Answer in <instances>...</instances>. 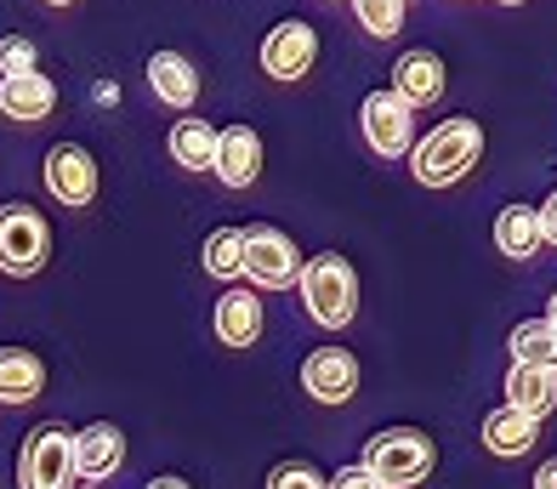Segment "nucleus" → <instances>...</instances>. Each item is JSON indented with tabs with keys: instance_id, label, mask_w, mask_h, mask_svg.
Returning <instances> with one entry per match:
<instances>
[{
	"instance_id": "1",
	"label": "nucleus",
	"mask_w": 557,
	"mask_h": 489,
	"mask_svg": "<svg viewBox=\"0 0 557 489\" xmlns=\"http://www.w3.org/2000/svg\"><path fill=\"white\" fill-rule=\"evenodd\" d=\"M478 154H484V125L455 114V120H438L433 132H426L410 154V171L421 188H455L461 176L478 166Z\"/></svg>"
},
{
	"instance_id": "2",
	"label": "nucleus",
	"mask_w": 557,
	"mask_h": 489,
	"mask_svg": "<svg viewBox=\"0 0 557 489\" xmlns=\"http://www.w3.org/2000/svg\"><path fill=\"white\" fill-rule=\"evenodd\" d=\"M296 291H301V302H308V319L324 325V330H347L352 319H359V273H352V262L336 256V250L308 256Z\"/></svg>"
},
{
	"instance_id": "3",
	"label": "nucleus",
	"mask_w": 557,
	"mask_h": 489,
	"mask_svg": "<svg viewBox=\"0 0 557 489\" xmlns=\"http://www.w3.org/2000/svg\"><path fill=\"white\" fill-rule=\"evenodd\" d=\"M433 461H438V450H433V439H426L421 427H387V432H375L370 450H364V467L387 489L426 484L433 478Z\"/></svg>"
},
{
	"instance_id": "4",
	"label": "nucleus",
	"mask_w": 557,
	"mask_h": 489,
	"mask_svg": "<svg viewBox=\"0 0 557 489\" xmlns=\"http://www.w3.org/2000/svg\"><path fill=\"white\" fill-rule=\"evenodd\" d=\"M52 262V222L35 205H0V273L35 279Z\"/></svg>"
},
{
	"instance_id": "5",
	"label": "nucleus",
	"mask_w": 557,
	"mask_h": 489,
	"mask_svg": "<svg viewBox=\"0 0 557 489\" xmlns=\"http://www.w3.org/2000/svg\"><path fill=\"white\" fill-rule=\"evenodd\" d=\"M74 432L58 421H40L17 455V489H74Z\"/></svg>"
},
{
	"instance_id": "6",
	"label": "nucleus",
	"mask_w": 557,
	"mask_h": 489,
	"mask_svg": "<svg viewBox=\"0 0 557 489\" xmlns=\"http://www.w3.org/2000/svg\"><path fill=\"white\" fill-rule=\"evenodd\" d=\"M245 279L257 291H285L301 279V250L290 234H278V228L257 222V228H245Z\"/></svg>"
},
{
	"instance_id": "7",
	"label": "nucleus",
	"mask_w": 557,
	"mask_h": 489,
	"mask_svg": "<svg viewBox=\"0 0 557 489\" xmlns=\"http://www.w3.org/2000/svg\"><path fill=\"white\" fill-rule=\"evenodd\" d=\"M359 125H364V143L382 154V160H398V154H410V143H416V109L398 91H370L364 109H359Z\"/></svg>"
},
{
	"instance_id": "8",
	"label": "nucleus",
	"mask_w": 557,
	"mask_h": 489,
	"mask_svg": "<svg viewBox=\"0 0 557 489\" xmlns=\"http://www.w3.org/2000/svg\"><path fill=\"white\" fill-rule=\"evenodd\" d=\"M40 176H46V188H52V199L69 205V211H86V205H97V160H91L81 143H58V148L40 160Z\"/></svg>"
},
{
	"instance_id": "9",
	"label": "nucleus",
	"mask_w": 557,
	"mask_h": 489,
	"mask_svg": "<svg viewBox=\"0 0 557 489\" xmlns=\"http://www.w3.org/2000/svg\"><path fill=\"white\" fill-rule=\"evenodd\" d=\"M313 58H319V35H313V23H301V17L273 23L268 40H262V69L273 81H301V74L313 69Z\"/></svg>"
},
{
	"instance_id": "10",
	"label": "nucleus",
	"mask_w": 557,
	"mask_h": 489,
	"mask_svg": "<svg viewBox=\"0 0 557 489\" xmlns=\"http://www.w3.org/2000/svg\"><path fill=\"white\" fill-rule=\"evenodd\" d=\"M301 388H308L319 404H347L352 393H359V358L342 353V347L308 353V365H301Z\"/></svg>"
},
{
	"instance_id": "11",
	"label": "nucleus",
	"mask_w": 557,
	"mask_h": 489,
	"mask_svg": "<svg viewBox=\"0 0 557 489\" xmlns=\"http://www.w3.org/2000/svg\"><path fill=\"white\" fill-rule=\"evenodd\" d=\"M120 461H125V432L114 421H91L74 432V473L86 484H103L109 473H120Z\"/></svg>"
},
{
	"instance_id": "12",
	"label": "nucleus",
	"mask_w": 557,
	"mask_h": 489,
	"mask_svg": "<svg viewBox=\"0 0 557 489\" xmlns=\"http://www.w3.org/2000/svg\"><path fill=\"white\" fill-rule=\"evenodd\" d=\"M449 74H444V58L438 51H404V58L393 63V91L410 102V109H433V102L444 97Z\"/></svg>"
},
{
	"instance_id": "13",
	"label": "nucleus",
	"mask_w": 557,
	"mask_h": 489,
	"mask_svg": "<svg viewBox=\"0 0 557 489\" xmlns=\"http://www.w3.org/2000/svg\"><path fill=\"white\" fill-rule=\"evenodd\" d=\"M58 109V86L46 74H0V114L17 120V125H35Z\"/></svg>"
},
{
	"instance_id": "14",
	"label": "nucleus",
	"mask_w": 557,
	"mask_h": 489,
	"mask_svg": "<svg viewBox=\"0 0 557 489\" xmlns=\"http://www.w3.org/2000/svg\"><path fill=\"white\" fill-rule=\"evenodd\" d=\"M211 325H216V337H222L227 347H250V342L262 337V296L245 291V285H227V291L216 296Z\"/></svg>"
},
{
	"instance_id": "15",
	"label": "nucleus",
	"mask_w": 557,
	"mask_h": 489,
	"mask_svg": "<svg viewBox=\"0 0 557 489\" xmlns=\"http://www.w3.org/2000/svg\"><path fill=\"white\" fill-rule=\"evenodd\" d=\"M216 176L227 188H250L262 176V137L250 125H227L216 137Z\"/></svg>"
},
{
	"instance_id": "16",
	"label": "nucleus",
	"mask_w": 557,
	"mask_h": 489,
	"mask_svg": "<svg viewBox=\"0 0 557 489\" xmlns=\"http://www.w3.org/2000/svg\"><path fill=\"white\" fill-rule=\"evenodd\" d=\"M506 409H518V416H529V421H546L557 409V370L512 365L506 370Z\"/></svg>"
},
{
	"instance_id": "17",
	"label": "nucleus",
	"mask_w": 557,
	"mask_h": 489,
	"mask_svg": "<svg viewBox=\"0 0 557 489\" xmlns=\"http://www.w3.org/2000/svg\"><path fill=\"white\" fill-rule=\"evenodd\" d=\"M46 393V358L29 347H0V404H35Z\"/></svg>"
},
{
	"instance_id": "18",
	"label": "nucleus",
	"mask_w": 557,
	"mask_h": 489,
	"mask_svg": "<svg viewBox=\"0 0 557 489\" xmlns=\"http://www.w3.org/2000/svg\"><path fill=\"white\" fill-rule=\"evenodd\" d=\"M148 86H154V97L171 102V109H194L199 102V74L183 51H154V58H148Z\"/></svg>"
},
{
	"instance_id": "19",
	"label": "nucleus",
	"mask_w": 557,
	"mask_h": 489,
	"mask_svg": "<svg viewBox=\"0 0 557 489\" xmlns=\"http://www.w3.org/2000/svg\"><path fill=\"white\" fill-rule=\"evenodd\" d=\"M216 125L206 120H176L171 125V160L188 166V171H216Z\"/></svg>"
},
{
	"instance_id": "20",
	"label": "nucleus",
	"mask_w": 557,
	"mask_h": 489,
	"mask_svg": "<svg viewBox=\"0 0 557 489\" xmlns=\"http://www.w3.org/2000/svg\"><path fill=\"white\" fill-rule=\"evenodd\" d=\"M495 245L500 256H535L546 240H541V217H535V205H506V211L495 217Z\"/></svg>"
},
{
	"instance_id": "21",
	"label": "nucleus",
	"mask_w": 557,
	"mask_h": 489,
	"mask_svg": "<svg viewBox=\"0 0 557 489\" xmlns=\"http://www.w3.org/2000/svg\"><path fill=\"white\" fill-rule=\"evenodd\" d=\"M512 365H541V370H557V325L541 314V319H523L512 325Z\"/></svg>"
},
{
	"instance_id": "22",
	"label": "nucleus",
	"mask_w": 557,
	"mask_h": 489,
	"mask_svg": "<svg viewBox=\"0 0 557 489\" xmlns=\"http://www.w3.org/2000/svg\"><path fill=\"white\" fill-rule=\"evenodd\" d=\"M535 432H541V421L518 416V409H495L484 421V450L490 455H529L535 450Z\"/></svg>"
},
{
	"instance_id": "23",
	"label": "nucleus",
	"mask_w": 557,
	"mask_h": 489,
	"mask_svg": "<svg viewBox=\"0 0 557 489\" xmlns=\"http://www.w3.org/2000/svg\"><path fill=\"white\" fill-rule=\"evenodd\" d=\"M206 273L222 279V285H234L245 273V228H216L206 240Z\"/></svg>"
},
{
	"instance_id": "24",
	"label": "nucleus",
	"mask_w": 557,
	"mask_h": 489,
	"mask_svg": "<svg viewBox=\"0 0 557 489\" xmlns=\"http://www.w3.org/2000/svg\"><path fill=\"white\" fill-rule=\"evenodd\" d=\"M352 12H359V23L375 40H393L404 29V0H352Z\"/></svg>"
},
{
	"instance_id": "25",
	"label": "nucleus",
	"mask_w": 557,
	"mask_h": 489,
	"mask_svg": "<svg viewBox=\"0 0 557 489\" xmlns=\"http://www.w3.org/2000/svg\"><path fill=\"white\" fill-rule=\"evenodd\" d=\"M268 489H331V478L308 467V461H285V467L268 473Z\"/></svg>"
},
{
	"instance_id": "26",
	"label": "nucleus",
	"mask_w": 557,
	"mask_h": 489,
	"mask_svg": "<svg viewBox=\"0 0 557 489\" xmlns=\"http://www.w3.org/2000/svg\"><path fill=\"white\" fill-rule=\"evenodd\" d=\"M0 74H35V40H0Z\"/></svg>"
},
{
	"instance_id": "27",
	"label": "nucleus",
	"mask_w": 557,
	"mask_h": 489,
	"mask_svg": "<svg viewBox=\"0 0 557 489\" xmlns=\"http://www.w3.org/2000/svg\"><path fill=\"white\" fill-rule=\"evenodd\" d=\"M331 489H387L382 478H375L370 467H364V461H359V467H342L336 478H331Z\"/></svg>"
},
{
	"instance_id": "28",
	"label": "nucleus",
	"mask_w": 557,
	"mask_h": 489,
	"mask_svg": "<svg viewBox=\"0 0 557 489\" xmlns=\"http://www.w3.org/2000/svg\"><path fill=\"white\" fill-rule=\"evenodd\" d=\"M535 217H541V240H546V245H557V188L535 205Z\"/></svg>"
},
{
	"instance_id": "29",
	"label": "nucleus",
	"mask_w": 557,
	"mask_h": 489,
	"mask_svg": "<svg viewBox=\"0 0 557 489\" xmlns=\"http://www.w3.org/2000/svg\"><path fill=\"white\" fill-rule=\"evenodd\" d=\"M535 489H557V455H552V461H546V467L535 473Z\"/></svg>"
},
{
	"instance_id": "30",
	"label": "nucleus",
	"mask_w": 557,
	"mask_h": 489,
	"mask_svg": "<svg viewBox=\"0 0 557 489\" xmlns=\"http://www.w3.org/2000/svg\"><path fill=\"white\" fill-rule=\"evenodd\" d=\"M148 489H188V478H171V473H165V478H154Z\"/></svg>"
},
{
	"instance_id": "31",
	"label": "nucleus",
	"mask_w": 557,
	"mask_h": 489,
	"mask_svg": "<svg viewBox=\"0 0 557 489\" xmlns=\"http://www.w3.org/2000/svg\"><path fill=\"white\" fill-rule=\"evenodd\" d=\"M546 319H552V325H557V291H552V307H546Z\"/></svg>"
},
{
	"instance_id": "32",
	"label": "nucleus",
	"mask_w": 557,
	"mask_h": 489,
	"mask_svg": "<svg viewBox=\"0 0 557 489\" xmlns=\"http://www.w3.org/2000/svg\"><path fill=\"white\" fill-rule=\"evenodd\" d=\"M46 7H74V0H46Z\"/></svg>"
},
{
	"instance_id": "33",
	"label": "nucleus",
	"mask_w": 557,
	"mask_h": 489,
	"mask_svg": "<svg viewBox=\"0 0 557 489\" xmlns=\"http://www.w3.org/2000/svg\"><path fill=\"white\" fill-rule=\"evenodd\" d=\"M500 7H523V0H500Z\"/></svg>"
},
{
	"instance_id": "34",
	"label": "nucleus",
	"mask_w": 557,
	"mask_h": 489,
	"mask_svg": "<svg viewBox=\"0 0 557 489\" xmlns=\"http://www.w3.org/2000/svg\"><path fill=\"white\" fill-rule=\"evenodd\" d=\"M74 489H97V484H74Z\"/></svg>"
}]
</instances>
